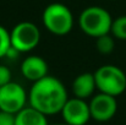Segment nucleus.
Masks as SVG:
<instances>
[{"mask_svg":"<svg viewBox=\"0 0 126 125\" xmlns=\"http://www.w3.org/2000/svg\"><path fill=\"white\" fill-rule=\"evenodd\" d=\"M11 47L20 53H27L33 50L41 42V31L38 26L30 21H22L17 23L10 32Z\"/></svg>","mask_w":126,"mask_h":125,"instance_id":"5","label":"nucleus"},{"mask_svg":"<svg viewBox=\"0 0 126 125\" xmlns=\"http://www.w3.org/2000/svg\"><path fill=\"white\" fill-rule=\"evenodd\" d=\"M80 28L89 37L98 38L110 33L113 18L111 15L100 6H88L80 15Z\"/></svg>","mask_w":126,"mask_h":125,"instance_id":"2","label":"nucleus"},{"mask_svg":"<svg viewBox=\"0 0 126 125\" xmlns=\"http://www.w3.org/2000/svg\"><path fill=\"white\" fill-rule=\"evenodd\" d=\"M95 48L100 54L108 55L110 53H113L114 48H115V42H114V37L108 35L100 36L98 38H95Z\"/></svg>","mask_w":126,"mask_h":125,"instance_id":"12","label":"nucleus"},{"mask_svg":"<svg viewBox=\"0 0 126 125\" xmlns=\"http://www.w3.org/2000/svg\"><path fill=\"white\" fill-rule=\"evenodd\" d=\"M67 99L69 96L64 83L49 75L33 82L28 94L30 106L47 117L61 113Z\"/></svg>","mask_w":126,"mask_h":125,"instance_id":"1","label":"nucleus"},{"mask_svg":"<svg viewBox=\"0 0 126 125\" xmlns=\"http://www.w3.org/2000/svg\"><path fill=\"white\" fill-rule=\"evenodd\" d=\"M11 71L7 66L5 65H0V87L7 85L9 82H11Z\"/></svg>","mask_w":126,"mask_h":125,"instance_id":"15","label":"nucleus"},{"mask_svg":"<svg viewBox=\"0 0 126 125\" xmlns=\"http://www.w3.org/2000/svg\"><path fill=\"white\" fill-rule=\"evenodd\" d=\"M44 27L55 36H65L74 27V15L71 10L61 2L49 4L42 15Z\"/></svg>","mask_w":126,"mask_h":125,"instance_id":"3","label":"nucleus"},{"mask_svg":"<svg viewBox=\"0 0 126 125\" xmlns=\"http://www.w3.org/2000/svg\"><path fill=\"white\" fill-rule=\"evenodd\" d=\"M15 125H48V120L47 115L30 106L15 114Z\"/></svg>","mask_w":126,"mask_h":125,"instance_id":"11","label":"nucleus"},{"mask_svg":"<svg viewBox=\"0 0 126 125\" xmlns=\"http://www.w3.org/2000/svg\"><path fill=\"white\" fill-rule=\"evenodd\" d=\"M95 85L99 92L118 97L126 89V74L116 65H103L94 72Z\"/></svg>","mask_w":126,"mask_h":125,"instance_id":"4","label":"nucleus"},{"mask_svg":"<svg viewBox=\"0 0 126 125\" xmlns=\"http://www.w3.org/2000/svg\"><path fill=\"white\" fill-rule=\"evenodd\" d=\"M21 72L25 79L31 82H37L48 76V64L42 56L30 55L21 63Z\"/></svg>","mask_w":126,"mask_h":125,"instance_id":"9","label":"nucleus"},{"mask_svg":"<svg viewBox=\"0 0 126 125\" xmlns=\"http://www.w3.org/2000/svg\"><path fill=\"white\" fill-rule=\"evenodd\" d=\"M53 125H69V124H66V123L64 122V123H59V124H53Z\"/></svg>","mask_w":126,"mask_h":125,"instance_id":"17","label":"nucleus"},{"mask_svg":"<svg viewBox=\"0 0 126 125\" xmlns=\"http://www.w3.org/2000/svg\"><path fill=\"white\" fill-rule=\"evenodd\" d=\"M95 88L97 85H95L94 74L91 72L80 74L79 76L75 77L72 82V93L76 98H81V99L89 98L93 94Z\"/></svg>","mask_w":126,"mask_h":125,"instance_id":"10","label":"nucleus"},{"mask_svg":"<svg viewBox=\"0 0 126 125\" xmlns=\"http://www.w3.org/2000/svg\"><path fill=\"white\" fill-rule=\"evenodd\" d=\"M27 93L25 88L17 82H9L0 87V110L17 114L26 107Z\"/></svg>","mask_w":126,"mask_h":125,"instance_id":"6","label":"nucleus"},{"mask_svg":"<svg viewBox=\"0 0 126 125\" xmlns=\"http://www.w3.org/2000/svg\"><path fill=\"white\" fill-rule=\"evenodd\" d=\"M0 125H15V114L0 110Z\"/></svg>","mask_w":126,"mask_h":125,"instance_id":"16","label":"nucleus"},{"mask_svg":"<svg viewBox=\"0 0 126 125\" xmlns=\"http://www.w3.org/2000/svg\"><path fill=\"white\" fill-rule=\"evenodd\" d=\"M88 104H89L91 118L99 123L109 122L110 119L114 118L118 110L116 97H113L102 92L93 96Z\"/></svg>","mask_w":126,"mask_h":125,"instance_id":"7","label":"nucleus"},{"mask_svg":"<svg viewBox=\"0 0 126 125\" xmlns=\"http://www.w3.org/2000/svg\"><path fill=\"white\" fill-rule=\"evenodd\" d=\"M11 47V38L10 32L0 25V58H4L7 53V50Z\"/></svg>","mask_w":126,"mask_h":125,"instance_id":"14","label":"nucleus"},{"mask_svg":"<svg viewBox=\"0 0 126 125\" xmlns=\"http://www.w3.org/2000/svg\"><path fill=\"white\" fill-rule=\"evenodd\" d=\"M63 119L69 125H86L91 118L89 104L86 99L81 98H69L61 110Z\"/></svg>","mask_w":126,"mask_h":125,"instance_id":"8","label":"nucleus"},{"mask_svg":"<svg viewBox=\"0 0 126 125\" xmlns=\"http://www.w3.org/2000/svg\"><path fill=\"white\" fill-rule=\"evenodd\" d=\"M110 33L116 39L126 41V15L119 16L113 20Z\"/></svg>","mask_w":126,"mask_h":125,"instance_id":"13","label":"nucleus"}]
</instances>
